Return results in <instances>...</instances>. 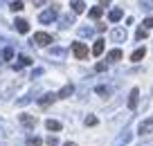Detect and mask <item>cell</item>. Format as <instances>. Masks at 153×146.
Masks as SVG:
<instances>
[{"mask_svg":"<svg viewBox=\"0 0 153 146\" xmlns=\"http://www.w3.org/2000/svg\"><path fill=\"white\" fill-rule=\"evenodd\" d=\"M56 16H59V7H50V9L38 14V20L43 25H48V23H52V20H56Z\"/></svg>","mask_w":153,"mask_h":146,"instance_id":"1","label":"cell"},{"mask_svg":"<svg viewBox=\"0 0 153 146\" xmlns=\"http://www.w3.org/2000/svg\"><path fill=\"white\" fill-rule=\"evenodd\" d=\"M32 43H34V45H41V47H48L50 43H52V36L45 34V32H36L34 38H32Z\"/></svg>","mask_w":153,"mask_h":146,"instance_id":"2","label":"cell"},{"mask_svg":"<svg viewBox=\"0 0 153 146\" xmlns=\"http://www.w3.org/2000/svg\"><path fill=\"white\" fill-rule=\"evenodd\" d=\"M110 41H113V43H124V41H126V29H124V27L110 29Z\"/></svg>","mask_w":153,"mask_h":146,"instance_id":"3","label":"cell"},{"mask_svg":"<svg viewBox=\"0 0 153 146\" xmlns=\"http://www.w3.org/2000/svg\"><path fill=\"white\" fill-rule=\"evenodd\" d=\"M72 54H74L76 59H86L88 56V47L83 45V43H74V45H72Z\"/></svg>","mask_w":153,"mask_h":146,"instance_id":"4","label":"cell"},{"mask_svg":"<svg viewBox=\"0 0 153 146\" xmlns=\"http://www.w3.org/2000/svg\"><path fill=\"white\" fill-rule=\"evenodd\" d=\"M56 99H59L56 94L48 92V94H43V97L38 99V106H41V108H48V106H50V104H54V101H56Z\"/></svg>","mask_w":153,"mask_h":146,"instance_id":"5","label":"cell"},{"mask_svg":"<svg viewBox=\"0 0 153 146\" xmlns=\"http://www.w3.org/2000/svg\"><path fill=\"white\" fill-rule=\"evenodd\" d=\"M14 27H16V32H18V34H27L29 32V23H27V20H23V18H16L14 20Z\"/></svg>","mask_w":153,"mask_h":146,"instance_id":"6","label":"cell"},{"mask_svg":"<svg viewBox=\"0 0 153 146\" xmlns=\"http://www.w3.org/2000/svg\"><path fill=\"white\" fill-rule=\"evenodd\" d=\"M151 128H153V115H151V117H149V119H144L142 124H140L137 133H140V135H146V133L151 130Z\"/></svg>","mask_w":153,"mask_h":146,"instance_id":"7","label":"cell"},{"mask_svg":"<svg viewBox=\"0 0 153 146\" xmlns=\"http://www.w3.org/2000/svg\"><path fill=\"white\" fill-rule=\"evenodd\" d=\"M20 124H23L25 128H34L36 126V117H32V115H20Z\"/></svg>","mask_w":153,"mask_h":146,"instance_id":"8","label":"cell"},{"mask_svg":"<svg viewBox=\"0 0 153 146\" xmlns=\"http://www.w3.org/2000/svg\"><path fill=\"white\" fill-rule=\"evenodd\" d=\"M137 97H140V90L133 88V90H131V94H128V108L131 110H135V106H137Z\"/></svg>","mask_w":153,"mask_h":146,"instance_id":"9","label":"cell"},{"mask_svg":"<svg viewBox=\"0 0 153 146\" xmlns=\"http://www.w3.org/2000/svg\"><path fill=\"white\" fill-rule=\"evenodd\" d=\"M70 7H72L74 14H83V11H86V2H83V0H72Z\"/></svg>","mask_w":153,"mask_h":146,"instance_id":"10","label":"cell"},{"mask_svg":"<svg viewBox=\"0 0 153 146\" xmlns=\"http://www.w3.org/2000/svg\"><path fill=\"white\" fill-rule=\"evenodd\" d=\"M108 18H110V23H117V20H122V18H124V11H122L120 7H115V9H110Z\"/></svg>","mask_w":153,"mask_h":146,"instance_id":"11","label":"cell"},{"mask_svg":"<svg viewBox=\"0 0 153 146\" xmlns=\"http://www.w3.org/2000/svg\"><path fill=\"white\" fill-rule=\"evenodd\" d=\"M106 59H108V63H117L122 59V50H117V47H115V50H110L108 54H106Z\"/></svg>","mask_w":153,"mask_h":146,"instance_id":"12","label":"cell"},{"mask_svg":"<svg viewBox=\"0 0 153 146\" xmlns=\"http://www.w3.org/2000/svg\"><path fill=\"white\" fill-rule=\"evenodd\" d=\"M72 92H74V85H72V83H68L65 88H61V90L56 92V97H59V99H65V97H70Z\"/></svg>","mask_w":153,"mask_h":146,"instance_id":"13","label":"cell"},{"mask_svg":"<svg viewBox=\"0 0 153 146\" xmlns=\"http://www.w3.org/2000/svg\"><path fill=\"white\" fill-rule=\"evenodd\" d=\"M104 50H106L104 41H101V38H97V43L92 45V54H95V56H101V54H104Z\"/></svg>","mask_w":153,"mask_h":146,"instance_id":"14","label":"cell"},{"mask_svg":"<svg viewBox=\"0 0 153 146\" xmlns=\"http://www.w3.org/2000/svg\"><path fill=\"white\" fill-rule=\"evenodd\" d=\"M45 128H48V130H61V122H56V119H48V122H45Z\"/></svg>","mask_w":153,"mask_h":146,"instance_id":"15","label":"cell"},{"mask_svg":"<svg viewBox=\"0 0 153 146\" xmlns=\"http://www.w3.org/2000/svg\"><path fill=\"white\" fill-rule=\"evenodd\" d=\"M23 65H32V59H29V56H25V54H20V59H18V63L14 65V70H20Z\"/></svg>","mask_w":153,"mask_h":146,"instance_id":"16","label":"cell"},{"mask_svg":"<svg viewBox=\"0 0 153 146\" xmlns=\"http://www.w3.org/2000/svg\"><path fill=\"white\" fill-rule=\"evenodd\" d=\"M72 23H74V16H72V14H63L61 16V25H59V27H70Z\"/></svg>","mask_w":153,"mask_h":146,"instance_id":"17","label":"cell"},{"mask_svg":"<svg viewBox=\"0 0 153 146\" xmlns=\"http://www.w3.org/2000/svg\"><path fill=\"white\" fill-rule=\"evenodd\" d=\"M144 54H146V47H140V50H135V52L131 54V61H142Z\"/></svg>","mask_w":153,"mask_h":146,"instance_id":"18","label":"cell"},{"mask_svg":"<svg viewBox=\"0 0 153 146\" xmlns=\"http://www.w3.org/2000/svg\"><path fill=\"white\" fill-rule=\"evenodd\" d=\"M88 14H90V18H92V20H99L104 11H101V7H92V9L88 11Z\"/></svg>","mask_w":153,"mask_h":146,"instance_id":"19","label":"cell"},{"mask_svg":"<svg viewBox=\"0 0 153 146\" xmlns=\"http://www.w3.org/2000/svg\"><path fill=\"white\" fill-rule=\"evenodd\" d=\"M142 29H146V32H151V29H153V16H146V18H144Z\"/></svg>","mask_w":153,"mask_h":146,"instance_id":"20","label":"cell"},{"mask_svg":"<svg viewBox=\"0 0 153 146\" xmlns=\"http://www.w3.org/2000/svg\"><path fill=\"white\" fill-rule=\"evenodd\" d=\"M50 54H52V56H63L65 50H63V47H50Z\"/></svg>","mask_w":153,"mask_h":146,"instance_id":"21","label":"cell"},{"mask_svg":"<svg viewBox=\"0 0 153 146\" xmlns=\"http://www.w3.org/2000/svg\"><path fill=\"white\" fill-rule=\"evenodd\" d=\"M79 36H81V38L92 36V27H81V29H79Z\"/></svg>","mask_w":153,"mask_h":146,"instance_id":"22","label":"cell"},{"mask_svg":"<svg viewBox=\"0 0 153 146\" xmlns=\"http://www.w3.org/2000/svg\"><path fill=\"white\" fill-rule=\"evenodd\" d=\"M140 7H142L144 11H149V9H153V0H142L140 2Z\"/></svg>","mask_w":153,"mask_h":146,"instance_id":"23","label":"cell"},{"mask_svg":"<svg viewBox=\"0 0 153 146\" xmlns=\"http://www.w3.org/2000/svg\"><path fill=\"white\" fill-rule=\"evenodd\" d=\"M9 9L11 11H20V9H23V2H20V0H14V2L9 5Z\"/></svg>","mask_w":153,"mask_h":146,"instance_id":"24","label":"cell"},{"mask_svg":"<svg viewBox=\"0 0 153 146\" xmlns=\"http://www.w3.org/2000/svg\"><path fill=\"white\" fill-rule=\"evenodd\" d=\"M11 56H14V50H11V47H5V52H2V59H5V61H9Z\"/></svg>","mask_w":153,"mask_h":146,"instance_id":"25","label":"cell"},{"mask_svg":"<svg viewBox=\"0 0 153 146\" xmlns=\"http://www.w3.org/2000/svg\"><path fill=\"white\" fill-rule=\"evenodd\" d=\"M97 94H104V97H108V94H110V88H106V85H99V88H97Z\"/></svg>","mask_w":153,"mask_h":146,"instance_id":"26","label":"cell"},{"mask_svg":"<svg viewBox=\"0 0 153 146\" xmlns=\"http://www.w3.org/2000/svg\"><path fill=\"white\" fill-rule=\"evenodd\" d=\"M95 124H97V117L95 115H88L86 117V126H95Z\"/></svg>","mask_w":153,"mask_h":146,"instance_id":"27","label":"cell"},{"mask_svg":"<svg viewBox=\"0 0 153 146\" xmlns=\"http://www.w3.org/2000/svg\"><path fill=\"white\" fill-rule=\"evenodd\" d=\"M45 144H48V146H59V139H56V137H48Z\"/></svg>","mask_w":153,"mask_h":146,"instance_id":"28","label":"cell"},{"mask_svg":"<svg viewBox=\"0 0 153 146\" xmlns=\"http://www.w3.org/2000/svg\"><path fill=\"white\" fill-rule=\"evenodd\" d=\"M29 101H32V97H23V99H18V106H27Z\"/></svg>","mask_w":153,"mask_h":146,"instance_id":"29","label":"cell"},{"mask_svg":"<svg viewBox=\"0 0 153 146\" xmlns=\"http://www.w3.org/2000/svg\"><path fill=\"white\" fill-rule=\"evenodd\" d=\"M135 36H137V38H144V36H146V29H142V27H140L137 32H135Z\"/></svg>","mask_w":153,"mask_h":146,"instance_id":"30","label":"cell"},{"mask_svg":"<svg viewBox=\"0 0 153 146\" xmlns=\"http://www.w3.org/2000/svg\"><path fill=\"white\" fill-rule=\"evenodd\" d=\"M29 146H41V139H38V137H32V139H29Z\"/></svg>","mask_w":153,"mask_h":146,"instance_id":"31","label":"cell"},{"mask_svg":"<svg viewBox=\"0 0 153 146\" xmlns=\"http://www.w3.org/2000/svg\"><path fill=\"white\" fill-rule=\"evenodd\" d=\"M32 2H34V7H43L48 0H32Z\"/></svg>","mask_w":153,"mask_h":146,"instance_id":"32","label":"cell"},{"mask_svg":"<svg viewBox=\"0 0 153 146\" xmlns=\"http://www.w3.org/2000/svg\"><path fill=\"white\" fill-rule=\"evenodd\" d=\"M106 67H108V65H106V63H99V65H97V67H95V70H97V72H104V70H106Z\"/></svg>","mask_w":153,"mask_h":146,"instance_id":"33","label":"cell"},{"mask_svg":"<svg viewBox=\"0 0 153 146\" xmlns=\"http://www.w3.org/2000/svg\"><path fill=\"white\" fill-rule=\"evenodd\" d=\"M63 146H76V144H74V142H68V144H63Z\"/></svg>","mask_w":153,"mask_h":146,"instance_id":"34","label":"cell"},{"mask_svg":"<svg viewBox=\"0 0 153 146\" xmlns=\"http://www.w3.org/2000/svg\"><path fill=\"white\" fill-rule=\"evenodd\" d=\"M0 2H5V0H0Z\"/></svg>","mask_w":153,"mask_h":146,"instance_id":"35","label":"cell"}]
</instances>
